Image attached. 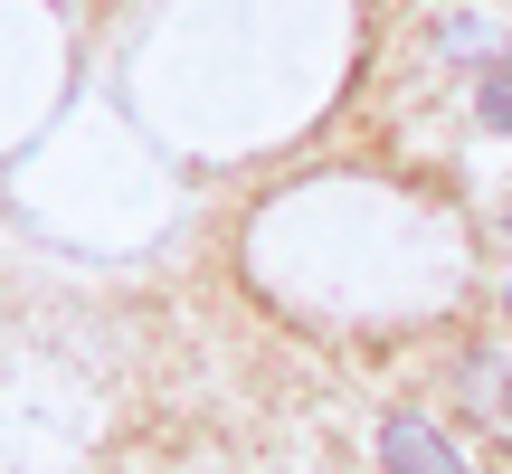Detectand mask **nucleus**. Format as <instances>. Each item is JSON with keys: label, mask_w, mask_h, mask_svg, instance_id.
I'll return each instance as SVG.
<instances>
[{"label": "nucleus", "mask_w": 512, "mask_h": 474, "mask_svg": "<svg viewBox=\"0 0 512 474\" xmlns=\"http://www.w3.org/2000/svg\"><path fill=\"white\" fill-rule=\"evenodd\" d=\"M380 456H389V474H475L456 446H446V427H427L418 408H389L380 418Z\"/></svg>", "instance_id": "1"}, {"label": "nucleus", "mask_w": 512, "mask_h": 474, "mask_svg": "<svg viewBox=\"0 0 512 474\" xmlns=\"http://www.w3.org/2000/svg\"><path fill=\"white\" fill-rule=\"evenodd\" d=\"M465 389H475V399H484V418L512 437V351H494V342H484V351H465Z\"/></svg>", "instance_id": "2"}, {"label": "nucleus", "mask_w": 512, "mask_h": 474, "mask_svg": "<svg viewBox=\"0 0 512 474\" xmlns=\"http://www.w3.org/2000/svg\"><path fill=\"white\" fill-rule=\"evenodd\" d=\"M475 105H484V124H494V133H512V67L484 76V95H475Z\"/></svg>", "instance_id": "3"}, {"label": "nucleus", "mask_w": 512, "mask_h": 474, "mask_svg": "<svg viewBox=\"0 0 512 474\" xmlns=\"http://www.w3.org/2000/svg\"><path fill=\"white\" fill-rule=\"evenodd\" d=\"M503 304H512V275H503Z\"/></svg>", "instance_id": "4"}]
</instances>
